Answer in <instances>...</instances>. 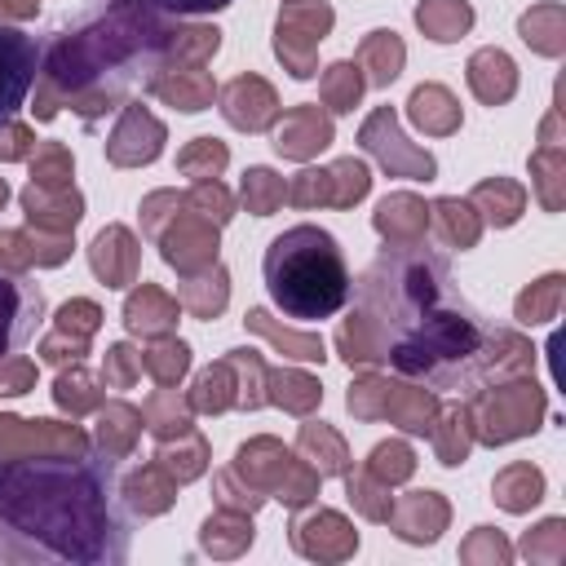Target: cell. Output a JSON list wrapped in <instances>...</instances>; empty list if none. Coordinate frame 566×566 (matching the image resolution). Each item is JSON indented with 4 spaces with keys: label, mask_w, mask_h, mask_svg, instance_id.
I'll use <instances>...</instances> for the list:
<instances>
[{
    "label": "cell",
    "mask_w": 566,
    "mask_h": 566,
    "mask_svg": "<svg viewBox=\"0 0 566 566\" xmlns=\"http://www.w3.org/2000/svg\"><path fill=\"white\" fill-rule=\"evenodd\" d=\"M164 150V124L155 115H146L142 106H128L119 128L106 142V159L111 164H150Z\"/></svg>",
    "instance_id": "30bf717a"
},
{
    "label": "cell",
    "mask_w": 566,
    "mask_h": 566,
    "mask_svg": "<svg viewBox=\"0 0 566 566\" xmlns=\"http://www.w3.org/2000/svg\"><path fill=\"white\" fill-rule=\"evenodd\" d=\"M40 40L18 31V27H0V124L18 115V106L27 102L35 71H40Z\"/></svg>",
    "instance_id": "52a82bcc"
},
{
    "label": "cell",
    "mask_w": 566,
    "mask_h": 566,
    "mask_svg": "<svg viewBox=\"0 0 566 566\" xmlns=\"http://www.w3.org/2000/svg\"><path fill=\"white\" fill-rule=\"evenodd\" d=\"M172 35L150 0H88L49 40L35 119H53L62 102L88 124L115 111L137 84L150 88L159 80Z\"/></svg>",
    "instance_id": "3957f363"
},
{
    "label": "cell",
    "mask_w": 566,
    "mask_h": 566,
    "mask_svg": "<svg viewBox=\"0 0 566 566\" xmlns=\"http://www.w3.org/2000/svg\"><path fill=\"white\" fill-rule=\"evenodd\" d=\"M31 367L13 354V358H0V394H27V385H31Z\"/></svg>",
    "instance_id": "74e56055"
},
{
    "label": "cell",
    "mask_w": 566,
    "mask_h": 566,
    "mask_svg": "<svg viewBox=\"0 0 566 566\" xmlns=\"http://www.w3.org/2000/svg\"><path fill=\"white\" fill-rule=\"evenodd\" d=\"M40 0H0V13H35Z\"/></svg>",
    "instance_id": "ab89813d"
},
{
    "label": "cell",
    "mask_w": 566,
    "mask_h": 566,
    "mask_svg": "<svg viewBox=\"0 0 566 566\" xmlns=\"http://www.w3.org/2000/svg\"><path fill=\"white\" fill-rule=\"evenodd\" d=\"M88 389H93V376H88L84 367H71L66 376H57L53 398H57V407H62V411H84V407H93V402H97V394H88Z\"/></svg>",
    "instance_id": "d6a6232c"
},
{
    "label": "cell",
    "mask_w": 566,
    "mask_h": 566,
    "mask_svg": "<svg viewBox=\"0 0 566 566\" xmlns=\"http://www.w3.org/2000/svg\"><path fill=\"white\" fill-rule=\"evenodd\" d=\"M172 318H177V305H172L164 292H155V287L133 292L128 305H124V323H128V332H164Z\"/></svg>",
    "instance_id": "ac0fdd59"
},
{
    "label": "cell",
    "mask_w": 566,
    "mask_h": 566,
    "mask_svg": "<svg viewBox=\"0 0 566 566\" xmlns=\"http://www.w3.org/2000/svg\"><path fill=\"white\" fill-rule=\"evenodd\" d=\"M137 367H142V354H133L128 345H111V349H106V367H102V380H111L115 389H124V385H133Z\"/></svg>",
    "instance_id": "e575fe53"
},
{
    "label": "cell",
    "mask_w": 566,
    "mask_h": 566,
    "mask_svg": "<svg viewBox=\"0 0 566 566\" xmlns=\"http://www.w3.org/2000/svg\"><path fill=\"white\" fill-rule=\"evenodd\" d=\"M358 57H363V66L371 71L367 80H371L376 88H389V84L398 80V71H402V40H398L394 31H371V35L363 40Z\"/></svg>",
    "instance_id": "2e32d148"
},
{
    "label": "cell",
    "mask_w": 566,
    "mask_h": 566,
    "mask_svg": "<svg viewBox=\"0 0 566 566\" xmlns=\"http://www.w3.org/2000/svg\"><path fill=\"white\" fill-rule=\"evenodd\" d=\"M150 4L164 13H177V18H203V13H221L234 0H150Z\"/></svg>",
    "instance_id": "d590c367"
},
{
    "label": "cell",
    "mask_w": 566,
    "mask_h": 566,
    "mask_svg": "<svg viewBox=\"0 0 566 566\" xmlns=\"http://www.w3.org/2000/svg\"><path fill=\"white\" fill-rule=\"evenodd\" d=\"M433 217H438V230H442V243L447 248H473L478 243V217L469 212V203L438 199L433 203Z\"/></svg>",
    "instance_id": "44dd1931"
},
{
    "label": "cell",
    "mask_w": 566,
    "mask_h": 566,
    "mask_svg": "<svg viewBox=\"0 0 566 566\" xmlns=\"http://www.w3.org/2000/svg\"><path fill=\"white\" fill-rule=\"evenodd\" d=\"M4 199H9V186H4V181H0V208H4Z\"/></svg>",
    "instance_id": "60d3db41"
},
{
    "label": "cell",
    "mask_w": 566,
    "mask_h": 566,
    "mask_svg": "<svg viewBox=\"0 0 566 566\" xmlns=\"http://www.w3.org/2000/svg\"><path fill=\"white\" fill-rule=\"evenodd\" d=\"M327 177H332V186H340V190H332V203H336V208H345V203L363 199V195H367V186H371V177H367V168H363L358 159H340Z\"/></svg>",
    "instance_id": "1f68e13d"
},
{
    "label": "cell",
    "mask_w": 566,
    "mask_h": 566,
    "mask_svg": "<svg viewBox=\"0 0 566 566\" xmlns=\"http://www.w3.org/2000/svg\"><path fill=\"white\" fill-rule=\"evenodd\" d=\"M371 469L380 473V478H407L411 469H416V460H411V451H407V442H380L376 451H371Z\"/></svg>",
    "instance_id": "836d02e7"
},
{
    "label": "cell",
    "mask_w": 566,
    "mask_h": 566,
    "mask_svg": "<svg viewBox=\"0 0 566 566\" xmlns=\"http://www.w3.org/2000/svg\"><path fill=\"white\" fill-rule=\"evenodd\" d=\"M539 495H544V473L531 469V464H513V469H504V473L495 478V500H500L504 509H513V513L539 504Z\"/></svg>",
    "instance_id": "d6986e66"
},
{
    "label": "cell",
    "mask_w": 566,
    "mask_h": 566,
    "mask_svg": "<svg viewBox=\"0 0 566 566\" xmlns=\"http://www.w3.org/2000/svg\"><path fill=\"white\" fill-rule=\"evenodd\" d=\"M407 111H411L416 128H424V133H451L460 124V106H455V97L442 84H420L411 93Z\"/></svg>",
    "instance_id": "5bb4252c"
},
{
    "label": "cell",
    "mask_w": 566,
    "mask_h": 566,
    "mask_svg": "<svg viewBox=\"0 0 566 566\" xmlns=\"http://www.w3.org/2000/svg\"><path fill=\"white\" fill-rule=\"evenodd\" d=\"M40 323H44V292L27 274L0 270V358L22 354Z\"/></svg>",
    "instance_id": "5b68a950"
},
{
    "label": "cell",
    "mask_w": 566,
    "mask_h": 566,
    "mask_svg": "<svg viewBox=\"0 0 566 566\" xmlns=\"http://www.w3.org/2000/svg\"><path fill=\"white\" fill-rule=\"evenodd\" d=\"M133 513L119 495L115 455L80 447L40 460H0V562L119 566Z\"/></svg>",
    "instance_id": "7a4b0ae2"
},
{
    "label": "cell",
    "mask_w": 566,
    "mask_h": 566,
    "mask_svg": "<svg viewBox=\"0 0 566 566\" xmlns=\"http://www.w3.org/2000/svg\"><path fill=\"white\" fill-rule=\"evenodd\" d=\"M482 438L486 442H509L517 433H531L539 429V411H544V394L535 380H522V385H504L495 394L482 398Z\"/></svg>",
    "instance_id": "8992f818"
},
{
    "label": "cell",
    "mask_w": 566,
    "mask_h": 566,
    "mask_svg": "<svg viewBox=\"0 0 566 566\" xmlns=\"http://www.w3.org/2000/svg\"><path fill=\"white\" fill-rule=\"evenodd\" d=\"M190 199H195L199 208H212V212H208L212 221H226V217H230V195H226V190H221L217 181H212V186H208V181H199Z\"/></svg>",
    "instance_id": "f35d334b"
},
{
    "label": "cell",
    "mask_w": 566,
    "mask_h": 566,
    "mask_svg": "<svg viewBox=\"0 0 566 566\" xmlns=\"http://www.w3.org/2000/svg\"><path fill=\"white\" fill-rule=\"evenodd\" d=\"M261 279L270 301L296 323L332 318L354 292L345 252L323 226H292L274 234L261 256Z\"/></svg>",
    "instance_id": "277c9868"
},
{
    "label": "cell",
    "mask_w": 566,
    "mask_h": 566,
    "mask_svg": "<svg viewBox=\"0 0 566 566\" xmlns=\"http://www.w3.org/2000/svg\"><path fill=\"white\" fill-rule=\"evenodd\" d=\"M88 261H93V270H97V279H102L106 287H124V283H133V265H137L133 234H128L124 226H106V230L93 239Z\"/></svg>",
    "instance_id": "7c38bea8"
},
{
    "label": "cell",
    "mask_w": 566,
    "mask_h": 566,
    "mask_svg": "<svg viewBox=\"0 0 566 566\" xmlns=\"http://www.w3.org/2000/svg\"><path fill=\"white\" fill-rule=\"evenodd\" d=\"M389 172H398V177H416V181H429L433 172H438V164H433V155L429 150H411L407 146V137L398 133V119H394V111L389 106H380L367 124H363V137H358Z\"/></svg>",
    "instance_id": "ba28073f"
},
{
    "label": "cell",
    "mask_w": 566,
    "mask_h": 566,
    "mask_svg": "<svg viewBox=\"0 0 566 566\" xmlns=\"http://www.w3.org/2000/svg\"><path fill=\"white\" fill-rule=\"evenodd\" d=\"M226 159H230V155H226V146H221V142L199 137L190 150H181V159H177V164H181V172H186V177L208 181V177H217V172L226 168Z\"/></svg>",
    "instance_id": "83f0119b"
},
{
    "label": "cell",
    "mask_w": 566,
    "mask_h": 566,
    "mask_svg": "<svg viewBox=\"0 0 566 566\" xmlns=\"http://www.w3.org/2000/svg\"><path fill=\"white\" fill-rule=\"evenodd\" d=\"M283 195H287V190H283V181H279L270 168H248V172H243V203H248V212L270 217Z\"/></svg>",
    "instance_id": "4316f807"
},
{
    "label": "cell",
    "mask_w": 566,
    "mask_h": 566,
    "mask_svg": "<svg viewBox=\"0 0 566 566\" xmlns=\"http://www.w3.org/2000/svg\"><path fill=\"white\" fill-rule=\"evenodd\" d=\"M517 31H522V40L531 44V49H539V53H548V57H557L562 53V9L557 4H539V9H531L522 22H517Z\"/></svg>",
    "instance_id": "ffe728a7"
},
{
    "label": "cell",
    "mask_w": 566,
    "mask_h": 566,
    "mask_svg": "<svg viewBox=\"0 0 566 566\" xmlns=\"http://www.w3.org/2000/svg\"><path fill=\"white\" fill-rule=\"evenodd\" d=\"M473 203H482V208H491L486 212V221H495V226H513L517 221V212H522V186H513V181H482L478 190H473Z\"/></svg>",
    "instance_id": "603a6c76"
},
{
    "label": "cell",
    "mask_w": 566,
    "mask_h": 566,
    "mask_svg": "<svg viewBox=\"0 0 566 566\" xmlns=\"http://www.w3.org/2000/svg\"><path fill=\"white\" fill-rule=\"evenodd\" d=\"M142 367H146L159 385H172V380L190 367V345H181V340H159V345H150V349L142 354Z\"/></svg>",
    "instance_id": "484cf974"
},
{
    "label": "cell",
    "mask_w": 566,
    "mask_h": 566,
    "mask_svg": "<svg viewBox=\"0 0 566 566\" xmlns=\"http://www.w3.org/2000/svg\"><path fill=\"white\" fill-rule=\"evenodd\" d=\"M557 296H562V274H544L517 296V323H548L557 314Z\"/></svg>",
    "instance_id": "d4e9b609"
},
{
    "label": "cell",
    "mask_w": 566,
    "mask_h": 566,
    "mask_svg": "<svg viewBox=\"0 0 566 566\" xmlns=\"http://www.w3.org/2000/svg\"><path fill=\"white\" fill-rule=\"evenodd\" d=\"M221 115H226L234 128H243V133H261V128L274 124L279 102H274V93H270L265 80L239 75V80H230V84L221 88Z\"/></svg>",
    "instance_id": "9c48e42d"
},
{
    "label": "cell",
    "mask_w": 566,
    "mask_h": 566,
    "mask_svg": "<svg viewBox=\"0 0 566 566\" xmlns=\"http://www.w3.org/2000/svg\"><path fill=\"white\" fill-rule=\"evenodd\" d=\"M150 88H155L159 97L177 102L181 111H203V106L212 102V84H208L203 75H190V80H181V75H177V84H168V80H155Z\"/></svg>",
    "instance_id": "f546056e"
},
{
    "label": "cell",
    "mask_w": 566,
    "mask_h": 566,
    "mask_svg": "<svg viewBox=\"0 0 566 566\" xmlns=\"http://www.w3.org/2000/svg\"><path fill=\"white\" fill-rule=\"evenodd\" d=\"M332 142V124L327 115H318V106H305V111H292L279 133H274V150L287 155V159H310L314 150H323Z\"/></svg>",
    "instance_id": "4fadbf2b"
},
{
    "label": "cell",
    "mask_w": 566,
    "mask_h": 566,
    "mask_svg": "<svg viewBox=\"0 0 566 566\" xmlns=\"http://www.w3.org/2000/svg\"><path fill=\"white\" fill-rule=\"evenodd\" d=\"M358 71L363 66H354V62H332L323 71V97H327L332 111H354L358 106V93H363V75Z\"/></svg>",
    "instance_id": "cb8c5ba5"
},
{
    "label": "cell",
    "mask_w": 566,
    "mask_h": 566,
    "mask_svg": "<svg viewBox=\"0 0 566 566\" xmlns=\"http://www.w3.org/2000/svg\"><path fill=\"white\" fill-rule=\"evenodd\" d=\"M354 292L380 363L429 389L478 385L500 363L495 349L509 340L469 305V296L455 292L451 261L420 239L394 243V252L385 248Z\"/></svg>",
    "instance_id": "6da1fadb"
},
{
    "label": "cell",
    "mask_w": 566,
    "mask_h": 566,
    "mask_svg": "<svg viewBox=\"0 0 566 566\" xmlns=\"http://www.w3.org/2000/svg\"><path fill=\"white\" fill-rule=\"evenodd\" d=\"M469 88H473L486 106L509 102L513 88H517V66H513V57H509L504 49H478V53L469 57Z\"/></svg>",
    "instance_id": "8fae6325"
},
{
    "label": "cell",
    "mask_w": 566,
    "mask_h": 566,
    "mask_svg": "<svg viewBox=\"0 0 566 566\" xmlns=\"http://www.w3.org/2000/svg\"><path fill=\"white\" fill-rule=\"evenodd\" d=\"M416 22H420V31H424L429 40L447 44V40H460V35L473 27V9H469L464 0H424V4L416 9Z\"/></svg>",
    "instance_id": "9a60e30c"
},
{
    "label": "cell",
    "mask_w": 566,
    "mask_h": 566,
    "mask_svg": "<svg viewBox=\"0 0 566 566\" xmlns=\"http://www.w3.org/2000/svg\"><path fill=\"white\" fill-rule=\"evenodd\" d=\"M137 411L133 407H124V402H111L106 411H102V420H97V451H106V455H124L128 447H133V429H137Z\"/></svg>",
    "instance_id": "7402d4cb"
},
{
    "label": "cell",
    "mask_w": 566,
    "mask_h": 566,
    "mask_svg": "<svg viewBox=\"0 0 566 566\" xmlns=\"http://www.w3.org/2000/svg\"><path fill=\"white\" fill-rule=\"evenodd\" d=\"M226 385H230V358H226V363H217V367H208V371L195 380V394H190V402H195L199 411H221V407L230 402Z\"/></svg>",
    "instance_id": "4dcf8cb0"
},
{
    "label": "cell",
    "mask_w": 566,
    "mask_h": 566,
    "mask_svg": "<svg viewBox=\"0 0 566 566\" xmlns=\"http://www.w3.org/2000/svg\"><path fill=\"white\" fill-rule=\"evenodd\" d=\"M31 133L22 128V124H0V159H22V155H31Z\"/></svg>",
    "instance_id": "8d00e7d4"
},
{
    "label": "cell",
    "mask_w": 566,
    "mask_h": 566,
    "mask_svg": "<svg viewBox=\"0 0 566 566\" xmlns=\"http://www.w3.org/2000/svg\"><path fill=\"white\" fill-rule=\"evenodd\" d=\"M376 230L389 234L394 243H407L424 230V203H416L411 195H394L376 208Z\"/></svg>",
    "instance_id": "e0dca14e"
},
{
    "label": "cell",
    "mask_w": 566,
    "mask_h": 566,
    "mask_svg": "<svg viewBox=\"0 0 566 566\" xmlns=\"http://www.w3.org/2000/svg\"><path fill=\"white\" fill-rule=\"evenodd\" d=\"M270 398L292 407V411H310L318 402V385L310 376H296V371H270Z\"/></svg>",
    "instance_id": "f1b7e54d"
}]
</instances>
